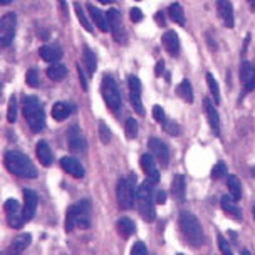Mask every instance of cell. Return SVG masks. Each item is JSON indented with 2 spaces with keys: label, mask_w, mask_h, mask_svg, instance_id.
Segmentation results:
<instances>
[{
  "label": "cell",
  "mask_w": 255,
  "mask_h": 255,
  "mask_svg": "<svg viewBox=\"0 0 255 255\" xmlns=\"http://www.w3.org/2000/svg\"><path fill=\"white\" fill-rule=\"evenodd\" d=\"M3 165L12 175L20 176V178H35L37 176V168L27 158V154L20 151H7L3 156Z\"/></svg>",
  "instance_id": "cell-1"
},
{
  "label": "cell",
  "mask_w": 255,
  "mask_h": 255,
  "mask_svg": "<svg viewBox=\"0 0 255 255\" xmlns=\"http://www.w3.org/2000/svg\"><path fill=\"white\" fill-rule=\"evenodd\" d=\"M154 183L151 180L143 181L138 186V191H136V203H138V212L139 215L144 218L146 222H153L156 218V210H154V191H153Z\"/></svg>",
  "instance_id": "cell-2"
},
{
  "label": "cell",
  "mask_w": 255,
  "mask_h": 255,
  "mask_svg": "<svg viewBox=\"0 0 255 255\" xmlns=\"http://www.w3.org/2000/svg\"><path fill=\"white\" fill-rule=\"evenodd\" d=\"M24 116L32 133H40L45 128V115L42 104L35 96H25L24 99Z\"/></svg>",
  "instance_id": "cell-3"
},
{
  "label": "cell",
  "mask_w": 255,
  "mask_h": 255,
  "mask_svg": "<svg viewBox=\"0 0 255 255\" xmlns=\"http://www.w3.org/2000/svg\"><path fill=\"white\" fill-rule=\"evenodd\" d=\"M89 210H91L89 200H81V202L71 205L66 215V232H72L76 227H79V229H89L91 227Z\"/></svg>",
  "instance_id": "cell-4"
},
{
  "label": "cell",
  "mask_w": 255,
  "mask_h": 255,
  "mask_svg": "<svg viewBox=\"0 0 255 255\" xmlns=\"http://www.w3.org/2000/svg\"><path fill=\"white\" fill-rule=\"evenodd\" d=\"M180 229L183 232L185 239L193 245V247H200L205 242L203 229L200 225L198 218L190 212H181L180 213Z\"/></svg>",
  "instance_id": "cell-5"
},
{
  "label": "cell",
  "mask_w": 255,
  "mask_h": 255,
  "mask_svg": "<svg viewBox=\"0 0 255 255\" xmlns=\"http://www.w3.org/2000/svg\"><path fill=\"white\" fill-rule=\"evenodd\" d=\"M101 94L104 98V103L106 106L111 109V111H120L121 109V93H120V88H118L116 81L113 79L111 76H104L103 81H101Z\"/></svg>",
  "instance_id": "cell-6"
},
{
  "label": "cell",
  "mask_w": 255,
  "mask_h": 255,
  "mask_svg": "<svg viewBox=\"0 0 255 255\" xmlns=\"http://www.w3.org/2000/svg\"><path fill=\"white\" fill-rule=\"evenodd\" d=\"M136 188H133V185L129 183V180L121 178L118 181V188H116V195H118V203H120L121 208L125 210H131L134 207V200H136Z\"/></svg>",
  "instance_id": "cell-7"
},
{
  "label": "cell",
  "mask_w": 255,
  "mask_h": 255,
  "mask_svg": "<svg viewBox=\"0 0 255 255\" xmlns=\"http://www.w3.org/2000/svg\"><path fill=\"white\" fill-rule=\"evenodd\" d=\"M15 25H17V15L13 12H7L0 20V45L8 47L15 35Z\"/></svg>",
  "instance_id": "cell-8"
},
{
  "label": "cell",
  "mask_w": 255,
  "mask_h": 255,
  "mask_svg": "<svg viewBox=\"0 0 255 255\" xmlns=\"http://www.w3.org/2000/svg\"><path fill=\"white\" fill-rule=\"evenodd\" d=\"M3 208H5V215L8 220V225L12 229H22L25 223V217L24 213H20V205L15 198H8L5 203H3Z\"/></svg>",
  "instance_id": "cell-9"
},
{
  "label": "cell",
  "mask_w": 255,
  "mask_h": 255,
  "mask_svg": "<svg viewBox=\"0 0 255 255\" xmlns=\"http://www.w3.org/2000/svg\"><path fill=\"white\" fill-rule=\"evenodd\" d=\"M128 86H129V98H131V104H133L134 111L143 116L144 108H143V103H141V91H143L141 81L136 76H129L128 77Z\"/></svg>",
  "instance_id": "cell-10"
},
{
  "label": "cell",
  "mask_w": 255,
  "mask_h": 255,
  "mask_svg": "<svg viewBox=\"0 0 255 255\" xmlns=\"http://www.w3.org/2000/svg\"><path fill=\"white\" fill-rule=\"evenodd\" d=\"M148 146H149V151L153 153V156L159 161V165L166 166L168 163H170V149H168L166 143H163V141L158 138H151Z\"/></svg>",
  "instance_id": "cell-11"
},
{
  "label": "cell",
  "mask_w": 255,
  "mask_h": 255,
  "mask_svg": "<svg viewBox=\"0 0 255 255\" xmlns=\"http://www.w3.org/2000/svg\"><path fill=\"white\" fill-rule=\"evenodd\" d=\"M67 141H69V148L74 153H83L88 148V143H86L84 134L81 133L79 126H71L69 131H67Z\"/></svg>",
  "instance_id": "cell-12"
},
{
  "label": "cell",
  "mask_w": 255,
  "mask_h": 255,
  "mask_svg": "<svg viewBox=\"0 0 255 255\" xmlns=\"http://www.w3.org/2000/svg\"><path fill=\"white\" fill-rule=\"evenodd\" d=\"M153 153H144L141 154V159H139V165H141V170H143L144 173H146V178L151 180L154 185L158 183L159 180V171L156 168V161H154Z\"/></svg>",
  "instance_id": "cell-13"
},
{
  "label": "cell",
  "mask_w": 255,
  "mask_h": 255,
  "mask_svg": "<svg viewBox=\"0 0 255 255\" xmlns=\"http://www.w3.org/2000/svg\"><path fill=\"white\" fill-rule=\"evenodd\" d=\"M61 168L74 178H83L84 176V166L72 156H64L61 159Z\"/></svg>",
  "instance_id": "cell-14"
},
{
  "label": "cell",
  "mask_w": 255,
  "mask_h": 255,
  "mask_svg": "<svg viewBox=\"0 0 255 255\" xmlns=\"http://www.w3.org/2000/svg\"><path fill=\"white\" fill-rule=\"evenodd\" d=\"M24 210H22V213H24L25 220H30V218H34L35 215V208H37V203H39V197L37 193H35L34 190H24Z\"/></svg>",
  "instance_id": "cell-15"
},
{
  "label": "cell",
  "mask_w": 255,
  "mask_h": 255,
  "mask_svg": "<svg viewBox=\"0 0 255 255\" xmlns=\"http://www.w3.org/2000/svg\"><path fill=\"white\" fill-rule=\"evenodd\" d=\"M161 42L165 45L166 52L170 54V56L175 57L180 54V39H178V34H176V32H173V30L165 32L161 37Z\"/></svg>",
  "instance_id": "cell-16"
},
{
  "label": "cell",
  "mask_w": 255,
  "mask_h": 255,
  "mask_svg": "<svg viewBox=\"0 0 255 255\" xmlns=\"http://www.w3.org/2000/svg\"><path fill=\"white\" fill-rule=\"evenodd\" d=\"M240 79H242V83L247 91L255 89V67L249 61L242 62V67H240Z\"/></svg>",
  "instance_id": "cell-17"
},
{
  "label": "cell",
  "mask_w": 255,
  "mask_h": 255,
  "mask_svg": "<svg viewBox=\"0 0 255 255\" xmlns=\"http://www.w3.org/2000/svg\"><path fill=\"white\" fill-rule=\"evenodd\" d=\"M217 5H218V13H220L222 19H223V24H225V27L232 29V27L235 25V17H234V8H232V2L230 0H218Z\"/></svg>",
  "instance_id": "cell-18"
},
{
  "label": "cell",
  "mask_w": 255,
  "mask_h": 255,
  "mask_svg": "<svg viewBox=\"0 0 255 255\" xmlns=\"http://www.w3.org/2000/svg\"><path fill=\"white\" fill-rule=\"evenodd\" d=\"M76 106L72 103H67V101H59L52 106V118L56 121H64L67 120L72 113H74Z\"/></svg>",
  "instance_id": "cell-19"
},
{
  "label": "cell",
  "mask_w": 255,
  "mask_h": 255,
  "mask_svg": "<svg viewBox=\"0 0 255 255\" xmlns=\"http://www.w3.org/2000/svg\"><path fill=\"white\" fill-rule=\"evenodd\" d=\"M205 109H207V116H208V123H210V128L215 136H220V116H218L215 106L212 104L210 99H205Z\"/></svg>",
  "instance_id": "cell-20"
},
{
  "label": "cell",
  "mask_w": 255,
  "mask_h": 255,
  "mask_svg": "<svg viewBox=\"0 0 255 255\" xmlns=\"http://www.w3.org/2000/svg\"><path fill=\"white\" fill-rule=\"evenodd\" d=\"M39 54H40V57H42L45 62H57L59 59L62 57V49L59 47L57 44L42 45Z\"/></svg>",
  "instance_id": "cell-21"
},
{
  "label": "cell",
  "mask_w": 255,
  "mask_h": 255,
  "mask_svg": "<svg viewBox=\"0 0 255 255\" xmlns=\"http://www.w3.org/2000/svg\"><path fill=\"white\" fill-rule=\"evenodd\" d=\"M35 154H37L40 165L44 166H51L52 165V151H51V146L47 144V141H39L37 146H35Z\"/></svg>",
  "instance_id": "cell-22"
},
{
  "label": "cell",
  "mask_w": 255,
  "mask_h": 255,
  "mask_svg": "<svg viewBox=\"0 0 255 255\" xmlns=\"http://www.w3.org/2000/svg\"><path fill=\"white\" fill-rule=\"evenodd\" d=\"M108 24H109V30L115 34V39L120 42L121 37H120V30H121V13L116 10V8H109L108 13Z\"/></svg>",
  "instance_id": "cell-23"
},
{
  "label": "cell",
  "mask_w": 255,
  "mask_h": 255,
  "mask_svg": "<svg viewBox=\"0 0 255 255\" xmlns=\"http://www.w3.org/2000/svg\"><path fill=\"white\" fill-rule=\"evenodd\" d=\"M171 193L178 202H185V195H186V183H185V176L183 175H175L171 181Z\"/></svg>",
  "instance_id": "cell-24"
},
{
  "label": "cell",
  "mask_w": 255,
  "mask_h": 255,
  "mask_svg": "<svg viewBox=\"0 0 255 255\" xmlns=\"http://www.w3.org/2000/svg\"><path fill=\"white\" fill-rule=\"evenodd\" d=\"M237 200L232 197V195H223L220 203H222V208L225 213H229V215L235 217V218H242V212H240V208L237 207Z\"/></svg>",
  "instance_id": "cell-25"
},
{
  "label": "cell",
  "mask_w": 255,
  "mask_h": 255,
  "mask_svg": "<svg viewBox=\"0 0 255 255\" xmlns=\"http://www.w3.org/2000/svg\"><path fill=\"white\" fill-rule=\"evenodd\" d=\"M88 10L91 13V17H93L94 24L98 25V29L101 32H108L109 30V24H108V17L104 15V13L99 10V8H96L94 5H91L88 3Z\"/></svg>",
  "instance_id": "cell-26"
},
{
  "label": "cell",
  "mask_w": 255,
  "mask_h": 255,
  "mask_svg": "<svg viewBox=\"0 0 255 255\" xmlns=\"http://www.w3.org/2000/svg\"><path fill=\"white\" fill-rule=\"evenodd\" d=\"M67 69L66 66H62L61 62H51V66L47 67V77L52 81H62L66 79Z\"/></svg>",
  "instance_id": "cell-27"
},
{
  "label": "cell",
  "mask_w": 255,
  "mask_h": 255,
  "mask_svg": "<svg viewBox=\"0 0 255 255\" xmlns=\"http://www.w3.org/2000/svg\"><path fill=\"white\" fill-rule=\"evenodd\" d=\"M83 57H84V64H86V69H88V76H94L96 69H98V59H96L94 52L86 45L84 51H83Z\"/></svg>",
  "instance_id": "cell-28"
},
{
  "label": "cell",
  "mask_w": 255,
  "mask_h": 255,
  "mask_svg": "<svg viewBox=\"0 0 255 255\" xmlns=\"http://www.w3.org/2000/svg\"><path fill=\"white\" fill-rule=\"evenodd\" d=\"M118 230L121 232V235L125 237V239H128V237H131L136 232V225H134V222L131 220V218L123 217V218L118 220Z\"/></svg>",
  "instance_id": "cell-29"
},
{
  "label": "cell",
  "mask_w": 255,
  "mask_h": 255,
  "mask_svg": "<svg viewBox=\"0 0 255 255\" xmlns=\"http://www.w3.org/2000/svg\"><path fill=\"white\" fill-rule=\"evenodd\" d=\"M227 186H229L230 195L235 200L242 198V185H240V181H239V178H237L235 175H229V176H227Z\"/></svg>",
  "instance_id": "cell-30"
},
{
  "label": "cell",
  "mask_w": 255,
  "mask_h": 255,
  "mask_svg": "<svg viewBox=\"0 0 255 255\" xmlns=\"http://www.w3.org/2000/svg\"><path fill=\"white\" fill-rule=\"evenodd\" d=\"M32 242V235L30 234H20L15 237V240L12 242V250L13 252H24Z\"/></svg>",
  "instance_id": "cell-31"
},
{
  "label": "cell",
  "mask_w": 255,
  "mask_h": 255,
  "mask_svg": "<svg viewBox=\"0 0 255 255\" xmlns=\"http://www.w3.org/2000/svg\"><path fill=\"white\" fill-rule=\"evenodd\" d=\"M176 93H178L180 98H183L186 103H193V89H191V84L188 79L181 81L180 86L176 88Z\"/></svg>",
  "instance_id": "cell-32"
},
{
  "label": "cell",
  "mask_w": 255,
  "mask_h": 255,
  "mask_svg": "<svg viewBox=\"0 0 255 255\" xmlns=\"http://www.w3.org/2000/svg\"><path fill=\"white\" fill-rule=\"evenodd\" d=\"M168 12H170L171 20H175L178 25H185V12L180 3H171V5L168 7Z\"/></svg>",
  "instance_id": "cell-33"
},
{
  "label": "cell",
  "mask_w": 255,
  "mask_h": 255,
  "mask_svg": "<svg viewBox=\"0 0 255 255\" xmlns=\"http://www.w3.org/2000/svg\"><path fill=\"white\" fill-rule=\"evenodd\" d=\"M207 84H208V89H210V94H212L215 104H220V89H218V83L215 81L213 74H210V72L207 74Z\"/></svg>",
  "instance_id": "cell-34"
},
{
  "label": "cell",
  "mask_w": 255,
  "mask_h": 255,
  "mask_svg": "<svg viewBox=\"0 0 255 255\" xmlns=\"http://www.w3.org/2000/svg\"><path fill=\"white\" fill-rule=\"evenodd\" d=\"M74 10H76L77 19H79V22H81V25H83L88 32H93V24H91V20L88 19V17H86L83 7H81L79 3H74Z\"/></svg>",
  "instance_id": "cell-35"
},
{
  "label": "cell",
  "mask_w": 255,
  "mask_h": 255,
  "mask_svg": "<svg viewBox=\"0 0 255 255\" xmlns=\"http://www.w3.org/2000/svg\"><path fill=\"white\" fill-rule=\"evenodd\" d=\"M17 120V99L15 96H12L10 99H8V108H7V121L13 125Z\"/></svg>",
  "instance_id": "cell-36"
},
{
  "label": "cell",
  "mask_w": 255,
  "mask_h": 255,
  "mask_svg": "<svg viewBox=\"0 0 255 255\" xmlns=\"http://www.w3.org/2000/svg\"><path fill=\"white\" fill-rule=\"evenodd\" d=\"M126 136L129 139H134L138 136V123L134 118H128L126 120Z\"/></svg>",
  "instance_id": "cell-37"
},
{
  "label": "cell",
  "mask_w": 255,
  "mask_h": 255,
  "mask_svg": "<svg viewBox=\"0 0 255 255\" xmlns=\"http://www.w3.org/2000/svg\"><path fill=\"white\" fill-rule=\"evenodd\" d=\"M223 176H227V166L223 161H218L215 166L212 168V178L215 180H220Z\"/></svg>",
  "instance_id": "cell-38"
},
{
  "label": "cell",
  "mask_w": 255,
  "mask_h": 255,
  "mask_svg": "<svg viewBox=\"0 0 255 255\" xmlns=\"http://www.w3.org/2000/svg\"><path fill=\"white\" fill-rule=\"evenodd\" d=\"M111 129L108 128V125L104 121L99 123V138H101V141L104 144H108L109 141H111Z\"/></svg>",
  "instance_id": "cell-39"
},
{
  "label": "cell",
  "mask_w": 255,
  "mask_h": 255,
  "mask_svg": "<svg viewBox=\"0 0 255 255\" xmlns=\"http://www.w3.org/2000/svg\"><path fill=\"white\" fill-rule=\"evenodd\" d=\"M25 81H27V84H29L30 88H37V86H39V74H37V71H35V69L27 71Z\"/></svg>",
  "instance_id": "cell-40"
},
{
  "label": "cell",
  "mask_w": 255,
  "mask_h": 255,
  "mask_svg": "<svg viewBox=\"0 0 255 255\" xmlns=\"http://www.w3.org/2000/svg\"><path fill=\"white\" fill-rule=\"evenodd\" d=\"M163 126H165V131L168 134H171V136H176L180 133V128L178 125H176L175 121H170V120H166L165 123H163Z\"/></svg>",
  "instance_id": "cell-41"
},
{
  "label": "cell",
  "mask_w": 255,
  "mask_h": 255,
  "mask_svg": "<svg viewBox=\"0 0 255 255\" xmlns=\"http://www.w3.org/2000/svg\"><path fill=\"white\" fill-rule=\"evenodd\" d=\"M153 118L156 123H165L166 121V116H165V111H163L161 106H158V104H154L153 106Z\"/></svg>",
  "instance_id": "cell-42"
},
{
  "label": "cell",
  "mask_w": 255,
  "mask_h": 255,
  "mask_svg": "<svg viewBox=\"0 0 255 255\" xmlns=\"http://www.w3.org/2000/svg\"><path fill=\"white\" fill-rule=\"evenodd\" d=\"M131 255H148V249L143 242H136L131 249Z\"/></svg>",
  "instance_id": "cell-43"
},
{
  "label": "cell",
  "mask_w": 255,
  "mask_h": 255,
  "mask_svg": "<svg viewBox=\"0 0 255 255\" xmlns=\"http://www.w3.org/2000/svg\"><path fill=\"white\" fill-rule=\"evenodd\" d=\"M218 247H220L222 250V254H225V255H232V250H230V245L225 242V239L220 235L218 237Z\"/></svg>",
  "instance_id": "cell-44"
},
{
  "label": "cell",
  "mask_w": 255,
  "mask_h": 255,
  "mask_svg": "<svg viewBox=\"0 0 255 255\" xmlns=\"http://www.w3.org/2000/svg\"><path fill=\"white\" fill-rule=\"evenodd\" d=\"M129 17H131V20H133V22H141V20H143V12H141L138 7H133V8H131V12H129Z\"/></svg>",
  "instance_id": "cell-45"
},
{
  "label": "cell",
  "mask_w": 255,
  "mask_h": 255,
  "mask_svg": "<svg viewBox=\"0 0 255 255\" xmlns=\"http://www.w3.org/2000/svg\"><path fill=\"white\" fill-rule=\"evenodd\" d=\"M77 72H79V81H81V88H83V91H88V79H86V74L83 72V69H81V66H77Z\"/></svg>",
  "instance_id": "cell-46"
},
{
  "label": "cell",
  "mask_w": 255,
  "mask_h": 255,
  "mask_svg": "<svg viewBox=\"0 0 255 255\" xmlns=\"http://www.w3.org/2000/svg\"><path fill=\"white\" fill-rule=\"evenodd\" d=\"M154 200H156V203H159V205H163L166 202V193L163 190H159V191H156L154 193Z\"/></svg>",
  "instance_id": "cell-47"
},
{
  "label": "cell",
  "mask_w": 255,
  "mask_h": 255,
  "mask_svg": "<svg viewBox=\"0 0 255 255\" xmlns=\"http://www.w3.org/2000/svg\"><path fill=\"white\" fill-rule=\"evenodd\" d=\"M154 19H156V24L165 27L166 25V20H165V13L163 12H156V15H154Z\"/></svg>",
  "instance_id": "cell-48"
},
{
  "label": "cell",
  "mask_w": 255,
  "mask_h": 255,
  "mask_svg": "<svg viewBox=\"0 0 255 255\" xmlns=\"http://www.w3.org/2000/svg\"><path fill=\"white\" fill-rule=\"evenodd\" d=\"M165 71V62L163 61H158V64H156V69H154V74H156L158 77L161 76V72Z\"/></svg>",
  "instance_id": "cell-49"
},
{
  "label": "cell",
  "mask_w": 255,
  "mask_h": 255,
  "mask_svg": "<svg viewBox=\"0 0 255 255\" xmlns=\"http://www.w3.org/2000/svg\"><path fill=\"white\" fill-rule=\"evenodd\" d=\"M99 2L104 3V5H108V3H113V2H115V0H99Z\"/></svg>",
  "instance_id": "cell-50"
},
{
  "label": "cell",
  "mask_w": 255,
  "mask_h": 255,
  "mask_svg": "<svg viewBox=\"0 0 255 255\" xmlns=\"http://www.w3.org/2000/svg\"><path fill=\"white\" fill-rule=\"evenodd\" d=\"M12 0H0V3H2V5H7V3H10Z\"/></svg>",
  "instance_id": "cell-51"
},
{
  "label": "cell",
  "mask_w": 255,
  "mask_h": 255,
  "mask_svg": "<svg viewBox=\"0 0 255 255\" xmlns=\"http://www.w3.org/2000/svg\"><path fill=\"white\" fill-rule=\"evenodd\" d=\"M254 218H255V207H254Z\"/></svg>",
  "instance_id": "cell-52"
},
{
  "label": "cell",
  "mask_w": 255,
  "mask_h": 255,
  "mask_svg": "<svg viewBox=\"0 0 255 255\" xmlns=\"http://www.w3.org/2000/svg\"><path fill=\"white\" fill-rule=\"evenodd\" d=\"M138 2H139V0H138Z\"/></svg>",
  "instance_id": "cell-53"
}]
</instances>
